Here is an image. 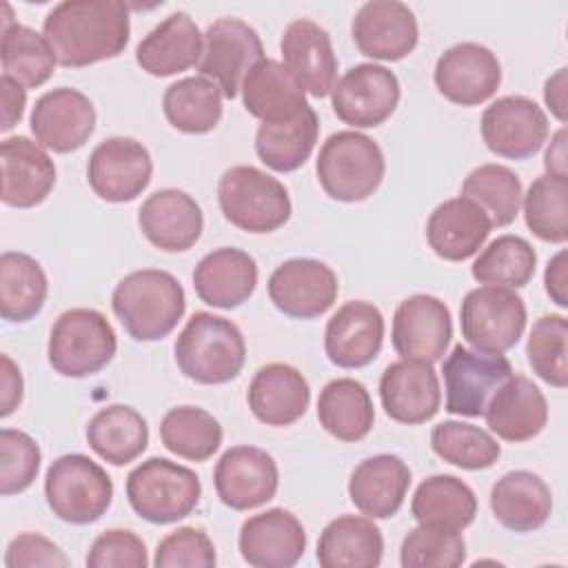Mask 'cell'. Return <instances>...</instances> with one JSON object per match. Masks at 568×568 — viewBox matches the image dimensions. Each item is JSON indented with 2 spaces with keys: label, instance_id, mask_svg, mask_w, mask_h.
<instances>
[{
  "label": "cell",
  "instance_id": "cell-1",
  "mask_svg": "<svg viewBox=\"0 0 568 568\" xmlns=\"http://www.w3.org/2000/svg\"><path fill=\"white\" fill-rule=\"evenodd\" d=\"M129 33V7L118 0H64L42 22L58 64L71 69L118 58Z\"/></svg>",
  "mask_w": 568,
  "mask_h": 568
},
{
  "label": "cell",
  "instance_id": "cell-2",
  "mask_svg": "<svg viewBox=\"0 0 568 568\" xmlns=\"http://www.w3.org/2000/svg\"><path fill=\"white\" fill-rule=\"evenodd\" d=\"M111 308L135 342H158L182 320L186 297L169 271L140 268L115 284Z\"/></svg>",
  "mask_w": 568,
  "mask_h": 568
},
{
  "label": "cell",
  "instance_id": "cell-3",
  "mask_svg": "<svg viewBox=\"0 0 568 568\" xmlns=\"http://www.w3.org/2000/svg\"><path fill=\"white\" fill-rule=\"evenodd\" d=\"M173 353L184 377L215 386L240 375L246 362V342L231 320L197 311L178 335Z\"/></svg>",
  "mask_w": 568,
  "mask_h": 568
},
{
  "label": "cell",
  "instance_id": "cell-4",
  "mask_svg": "<svg viewBox=\"0 0 568 568\" xmlns=\"http://www.w3.org/2000/svg\"><path fill=\"white\" fill-rule=\"evenodd\" d=\"M315 171L328 197L351 204L379 189L386 160L373 138L359 131H337L322 144Z\"/></svg>",
  "mask_w": 568,
  "mask_h": 568
},
{
  "label": "cell",
  "instance_id": "cell-5",
  "mask_svg": "<svg viewBox=\"0 0 568 568\" xmlns=\"http://www.w3.org/2000/svg\"><path fill=\"white\" fill-rule=\"evenodd\" d=\"M222 215L246 233H273L291 217L286 186L266 171L248 164L231 166L217 182Z\"/></svg>",
  "mask_w": 568,
  "mask_h": 568
},
{
  "label": "cell",
  "instance_id": "cell-6",
  "mask_svg": "<svg viewBox=\"0 0 568 568\" xmlns=\"http://www.w3.org/2000/svg\"><path fill=\"white\" fill-rule=\"evenodd\" d=\"M200 477L166 457H149L126 477V499L149 524H173L189 517L200 504Z\"/></svg>",
  "mask_w": 568,
  "mask_h": 568
},
{
  "label": "cell",
  "instance_id": "cell-7",
  "mask_svg": "<svg viewBox=\"0 0 568 568\" xmlns=\"http://www.w3.org/2000/svg\"><path fill=\"white\" fill-rule=\"evenodd\" d=\"M118 339L109 320L95 308H69L49 333V364L62 377H91L115 355Z\"/></svg>",
  "mask_w": 568,
  "mask_h": 568
},
{
  "label": "cell",
  "instance_id": "cell-8",
  "mask_svg": "<svg viewBox=\"0 0 568 568\" xmlns=\"http://www.w3.org/2000/svg\"><path fill=\"white\" fill-rule=\"evenodd\" d=\"M44 497L58 519L84 526L109 510L113 481L98 462L82 453H69L47 468Z\"/></svg>",
  "mask_w": 568,
  "mask_h": 568
},
{
  "label": "cell",
  "instance_id": "cell-9",
  "mask_svg": "<svg viewBox=\"0 0 568 568\" xmlns=\"http://www.w3.org/2000/svg\"><path fill=\"white\" fill-rule=\"evenodd\" d=\"M526 304L506 286H479L459 306L462 337L481 353L510 351L526 328Z\"/></svg>",
  "mask_w": 568,
  "mask_h": 568
},
{
  "label": "cell",
  "instance_id": "cell-10",
  "mask_svg": "<svg viewBox=\"0 0 568 568\" xmlns=\"http://www.w3.org/2000/svg\"><path fill=\"white\" fill-rule=\"evenodd\" d=\"M200 75L213 80L222 95L233 100L246 73L264 60V47L257 31L240 18H217L202 33Z\"/></svg>",
  "mask_w": 568,
  "mask_h": 568
},
{
  "label": "cell",
  "instance_id": "cell-11",
  "mask_svg": "<svg viewBox=\"0 0 568 568\" xmlns=\"http://www.w3.org/2000/svg\"><path fill=\"white\" fill-rule=\"evenodd\" d=\"M446 386V410L450 415L479 417L493 393L513 375V364L501 353L453 346L442 364Z\"/></svg>",
  "mask_w": 568,
  "mask_h": 568
},
{
  "label": "cell",
  "instance_id": "cell-12",
  "mask_svg": "<svg viewBox=\"0 0 568 568\" xmlns=\"http://www.w3.org/2000/svg\"><path fill=\"white\" fill-rule=\"evenodd\" d=\"M399 102L397 75L375 62L351 67L331 89L335 115L355 129H373L386 122Z\"/></svg>",
  "mask_w": 568,
  "mask_h": 568
},
{
  "label": "cell",
  "instance_id": "cell-13",
  "mask_svg": "<svg viewBox=\"0 0 568 568\" xmlns=\"http://www.w3.org/2000/svg\"><path fill=\"white\" fill-rule=\"evenodd\" d=\"M153 162L149 149L124 135L102 140L89 155L87 180L93 193L113 204L135 200L151 182Z\"/></svg>",
  "mask_w": 568,
  "mask_h": 568
},
{
  "label": "cell",
  "instance_id": "cell-14",
  "mask_svg": "<svg viewBox=\"0 0 568 568\" xmlns=\"http://www.w3.org/2000/svg\"><path fill=\"white\" fill-rule=\"evenodd\" d=\"M548 138L544 109L526 95H504L481 113V140L490 153L506 160L535 155Z\"/></svg>",
  "mask_w": 568,
  "mask_h": 568
},
{
  "label": "cell",
  "instance_id": "cell-15",
  "mask_svg": "<svg viewBox=\"0 0 568 568\" xmlns=\"http://www.w3.org/2000/svg\"><path fill=\"white\" fill-rule=\"evenodd\" d=\"M339 284L335 271L313 257L282 262L268 277V297L275 308L295 320L324 315L337 300Z\"/></svg>",
  "mask_w": 568,
  "mask_h": 568
},
{
  "label": "cell",
  "instance_id": "cell-16",
  "mask_svg": "<svg viewBox=\"0 0 568 568\" xmlns=\"http://www.w3.org/2000/svg\"><path fill=\"white\" fill-rule=\"evenodd\" d=\"M393 348L402 359L437 362L446 355L453 337V320L448 306L426 293L408 295L393 315Z\"/></svg>",
  "mask_w": 568,
  "mask_h": 568
},
{
  "label": "cell",
  "instance_id": "cell-17",
  "mask_svg": "<svg viewBox=\"0 0 568 568\" xmlns=\"http://www.w3.org/2000/svg\"><path fill=\"white\" fill-rule=\"evenodd\" d=\"M213 484L224 506L233 510H251L275 497L280 470L264 448L233 446L217 459Z\"/></svg>",
  "mask_w": 568,
  "mask_h": 568
},
{
  "label": "cell",
  "instance_id": "cell-18",
  "mask_svg": "<svg viewBox=\"0 0 568 568\" xmlns=\"http://www.w3.org/2000/svg\"><path fill=\"white\" fill-rule=\"evenodd\" d=\"M435 87L453 104L477 106L495 95L501 82L497 55L477 42H459L446 49L435 64Z\"/></svg>",
  "mask_w": 568,
  "mask_h": 568
},
{
  "label": "cell",
  "instance_id": "cell-19",
  "mask_svg": "<svg viewBox=\"0 0 568 568\" xmlns=\"http://www.w3.org/2000/svg\"><path fill=\"white\" fill-rule=\"evenodd\" d=\"M36 142L53 153H71L84 146L95 129V106L78 89L60 87L42 93L29 118Z\"/></svg>",
  "mask_w": 568,
  "mask_h": 568
},
{
  "label": "cell",
  "instance_id": "cell-20",
  "mask_svg": "<svg viewBox=\"0 0 568 568\" xmlns=\"http://www.w3.org/2000/svg\"><path fill=\"white\" fill-rule=\"evenodd\" d=\"M359 53L373 60L397 62L419 40V27L408 4L397 0H371L362 4L351 24Z\"/></svg>",
  "mask_w": 568,
  "mask_h": 568
},
{
  "label": "cell",
  "instance_id": "cell-21",
  "mask_svg": "<svg viewBox=\"0 0 568 568\" xmlns=\"http://www.w3.org/2000/svg\"><path fill=\"white\" fill-rule=\"evenodd\" d=\"M379 399L384 413L406 426L433 419L439 410V379L428 362L399 359L384 368L379 377Z\"/></svg>",
  "mask_w": 568,
  "mask_h": 568
},
{
  "label": "cell",
  "instance_id": "cell-22",
  "mask_svg": "<svg viewBox=\"0 0 568 568\" xmlns=\"http://www.w3.org/2000/svg\"><path fill=\"white\" fill-rule=\"evenodd\" d=\"M237 548L248 566L291 568L306 550V530L291 510L268 508L242 524Z\"/></svg>",
  "mask_w": 568,
  "mask_h": 568
},
{
  "label": "cell",
  "instance_id": "cell-23",
  "mask_svg": "<svg viewBox=\"0 0 568 568\" xmlns=\"http://www.w3.org/2000/svg\"><path fill=\"white\" fill-rule=\"evenodd\" d=\"M384 342V315L364 300H351L339 306L324 331V351L331 364L339 368H362L371 364Z\"/></svg>",
  "mask_w": 568,
  "mask_h": 568
},
{
  "label": "cell",
  "instance_id": "cell-24",
  "mask_svg": "<svg viewBox=\"0 0 568 568\" xmlns=\"http://www.w3.org/2000/svg\"><path fill=\"white\" fill-rule=\"evenodd\" d=\"M282 64L297 80V84L313 98L331 93L337 78V58L331 44V36L324 27L308 18H300L286 24L282 40Z\"/></svg>",
  "mask_w": 568,
  "mask_h": 568
},
{
  "label": "cell",
  "instance_id": "cell-25",
  "mask_svg": "<svg viewBox=\"0 0 568 568\" xmlns=\"http://www.w3.org/2000/svg\"><path fill=\"white\" fill-rule=\"evenodd\" d=\"M142 235L160 251H189L202 235L204 215L200 204L182 189H160L151 193L140 211Z\"/></svg>",
  "mask_w": 568,
  "mask_h": 568
},
{
  "label": "cell",
  "instance_id": "cell-26",
  "mask_svg": "<svg viewBox=\"0 0 568 568\" xmlns=\"http://www.w3.org/2000/svg\"><path fill=\"white\" fill-rule=\"evenodd\" d=\"M2 202L16 209H31L47 200L55 186V164L42 144L27 135H13L0 144Z\"/></svg>",
  "mask_w": 568,
  "mask_h": 568
},
{
  "label": "cell",
  "instance_id": "cell-27",
  "mask_svg": "<svg viewBox=\"0 0 568 568\" xmlns=\"http://www.w3.org/2000/svg\"><path fill=\"white\" fill-rule=\"evenodd\" d=\"M486 426L504 442H528L548 422V402L541 388L526 375H510L490 397L484 410Z\"/></svg>",
  "mask_w": 568,
  "mask_h": 568
},
{
  "label": "cell",
  "instance_id": "cell-28",
  "mask_svg": "<svg viewBox=\"0 0 568 568\" xmlns=\"http://www.w3.org/2000/svg\"><path fill=\"white\" fill-rule=\"evenodd\" d=\"M257 286L255 260L235 246H222L206 253L193 268L195 295L213 308L242 306Z\"/></svg>",
  "mask_w": 568,
  "mask_h": 568
},
{
  "label": "cell",
  "instance_id": "cell-29",
  "mask_svg": "<svg viewBox=\"0 0 568 568\" xmlns=\"http://www.w3.org/2000/svg\"><path fill=\"white\" fill-rule=\"evenodd\" d=\"M246 402L257 422L266 426H291L304 417L311 388L306 377L291 364L273 362L253 375Z\"/></svg>",
  "mask_w": 568,
  "mask_h": 568
},
{
  "label": "cell",
  "instance_id": "cell-30",
  "mask_svg": "<svg viewBox=\"0 0 568 568\" xmlns=\"http://www.w3.org/2000/svg\"><path fill=\"white\" fill-rule=\"evenodd\" d=\"M204 38L186 11L166 16L135 47V62L155 78H169L197 67Z\"/></svg>",
  "mask_w": 568,
  "mask_h": 568
},
{
  "label": "cell",
  "instance_id": "cell-31",
  "mask_svg": "<svg viewBox=\"0 0 568 568\" xmlns=\"http://www.w3.org/2000/svg\"><path fill=\"white\" fill-rule=\"evenodd\" d=\"M490 229L486 211L459 195L435 206L426 222V240L437 257L464 262L484 246Z\"/></svg>",
  "mask_w": 568,
  "mask_h": 568
},
{
  "label": "cell",
  "instance_id": "cell-32",
  "mask_svg": "<svg viewBox=\"0 0 568 568\" xmlns=\"http://www.w3.org/2000/svg\"><path fill=\"white\" fill-rule=\"evenodd\" d=\"M410 486V468L397 455H373L362 459L348 479V497L371 519L397 515Z\"/></svg>",
  "mask_w": 568,
  "mask_h": 568
},
{
  "label": "cell",
  "instance_id": "cell-33",
  "mask_svg": "<svg viewBox=\"0 0 568 568\" xmlns=\"http://www.w3.org/2000/svg\"><path fill=\"white\" fill-rule=\"evenodd\" d=\"M490 510L495 519L513 532L541 528L552 513L548 484L530 470H510L490 488Z\"/></svg>",
  "mask_w": 568,
  "mask_h": 568
},
{
  "label": "cell",
  "instance_id": "cell-34",
  "mask_svg": "<svg viewBox=\"0 0 568 568\" xmlns=\"http://www.w3.org/2000/svg\"><path fill=\"white\" fill-rule=\"evenodd\" d=\"M244 109L262 122H282L302 113L308 102L304 89L277 60H260L244 78L242 87Z\"/></svg>",
  "mask_w": 568,
  "mask_h": 568
},
{
  "label": "cell",
  "instance_id": "cell-35",
  "mask_svg": "<svg viewBox=\"0 0 568 568\" xmlns=\"http://www.w3.org/2000/svg\"><path fill=\"white\" fill-rule=\"evenodd\" d=\"M382 555L384 537L371 517L342 515L326 524L317 541L322 568H375Z\"/></svg>",
  "mask_w": 568,
  "mask_h": 568
},
{
  "label": "cell",
  "instance_id": "cell-36",
  "mask_svg": "<svg viewBox=\"0 0 568 568\" xmlns=\"http://www.w3.org/2000/svg\"><path fill=\"white\" fill-rule=\"evenodd\" d=\"M87 442L100 459L113 466H126L146 450L149 426L135 408L111 404L89 419Z\"/></svg>",
  "mask_w": 568,
  "mask_h": 568
},
{
  "label": "cell",
  "instance_id": "cell-37",
  "mask_svg": "<svg viewBox=\"0 0 568 568\" xmlns=\"http://www.w3.org/2000/svg\"><path fill=\"white\" fill-rule=\"evenodd\" d=\"M322 428L339 442H359L373 430L375 408L366 386L353 377L331 379L317 397Z\"/></svg>",
  "mask_w": 568,
  "mask_h": 568
},
{
  "label": "cell",
  "instance_id": "cell-38",
  "mask_svg": "<svg viewBox=\"0 0 568 568\" xmlns=\"http://www.w3.org/2000/svg\"><path fill=\"white\" fill-rule=\"evenodd\" d=\"M410 515L417 524L462 532L477 515V497L459 477L433 475L417 486Z\"/></svg>",
  "mask_w": 568,
  "mask_h": 568
},
{
  "label": "cell",
  "instance_id": "cell-39",
  "mask_svg": "<svg viewBox=\"0 0 568 568\" xmlns=\"http://www.w3.org/2000/svg\"><path fill=\"white\" fill-rule=\"evenodd\" d=\"M317 133V113L308 104L291 120L262 122L255 133V153L268 169L277 173H291L311 158Z\"/></svg>",
  "mask_w": 568,
  "mask_h": 568
},
{
  "label": "cell",
  "instance_id": "cell-40",
  "mask_svg": "<svg viewBox=\"0 0 568 568\" xmlns=\"http://www.w3.org/2000/svg\"><path fill=\"white\" fill-rule=\"evenodd\" d=\"M2 7L7 9L0 38L2 71L4 75H9L27 89L42 87L53 75L58 60L44 36H40L36 29L27 24L13 22L9 4Z\"/></svg>",
  "mask_w": 568,
  "mask_h": 568
},
{
  "label": "cell",
  "instance_id": "cell-41",
  "mask_svg": "<svg viewBox=\"0 0 568 568\" xmlns=\"http://www.w3.org/2000/svg\"><path fill=\"white\" fill-rule=\"evenodd\" d=\"M49 282L40 262L20 251L0 255V315L7 322H29L47 300Z\"/></svg>",
  "mask_w": 568,
  "mask_h": 568
},
{
  "label": "cell",
  "instance_id": "cell-42",
  "mask_svg": "<svg viewBox=\"0 0 568 568\" xmlns=\"http://www.w3.org/2000/svg\"><path fill=\"white\" fill-rule=\"evenodd\" d=\"M162 111L166 122L182 133H209L222 120V91L204 75L182 78L166 87Z\"/></svg>",
  "mask_w": 568,
  "mask_h": 568
},
{
  "label": "cell",
  "instance_id": "cell-43",
  "mask_svg": "<svg viewBox=\"0 0 568 568\" xmlns=\"http://www.w3.org/2000/svg\"><path fill=\"white\" fill-rule=\"evenodd\" d=\"M220 422L200 406H175L160 422L166 450L189 462H206L222 446Z\"/></svg>",
  "mask_w": 568,
  "mask_h": 568
},
{
  "label": "cell",
  "instance_id": "cell-44",
  "mask_svg": "<svg viewBox=\"0 0 568 568\" xmlns=\"http://www.w3.org/2000/svg\"><path fill=\"white\" fill-rule=\"evenodd\" d=\"M537 266V253L528 240L519 235L495 237L473 262V277L486 286L521 288L526 286Z\"/></svg>",
  "mask_w": 568,
  "mask_h": 568
},
{
  "label": "cell",
  "instance_id": "cell-45",
  "mask_svg": "<svg viewBox=\"0 0 568 568\" xmlns=\"http://www.w3.org/2000/svg\"><path fill=\"white\" fill-rule=\"evenodd\" d=\"M462 197L479 204L493 226H508L521 206V180L504 164H481L462 182Z\"/></svg>",
  "mask_w": 568,
  "mask_h": 568
},
{
  "label": "cell",
  "instance_id": "cell-46",
  "mask_svg": "<svg viewBox=\"0 0 568 568\" xmlns=\"http://www.w3.org/2000/svg\"><path fill=\"white\" fill-rule=\"evenodd\" d=\"M430 446L439 459L464 470L490 468L501 455V446L488 430L455 419L433 426Z\"/></svg>",
  "mask_w": 568,
  "mask_h": 568
},
{
  "label": "cell",
  "instance_id": "cell-47",
  "mask_svg": "<svg viewBox=\"0 0 568 568\" xmlns=\"http://www.w3.org/2000/svg\"><path fill=\"white\" fill-rule=\"evenodd\" d=\"M526 226L544 242L564 244L568 240V182L557 175H539L521 197Z\"/></svg>",
  "mask_w": 568,
  "mask_h": 568
},
{
  "label": "cell",
  "instance_id": "cell-48",
  "mask_svg": "<svg viewBox=\"0 0 568 568\" xmlns=\"http://www.w3.org/2000/svg\"><path fill=\"white\" fill-rule=\"evenodd\" d=\"M568 320L559 313L541 315L528 335L526 357L539 379L555 388H566L568 364H566Z\"/></svg>",
  "mask_w": 568,
  "mask_h": 568
},
{
  "label": "cell",
  "instance_id": "cell-49",
  "mask_svg": "<svg viewBox=\"0 0 568 568\" xmlns=\"http://www.w3.org/2000/svg\"><path fill=\"white\" fill-rule=\"evenodd\" d=\"M466 559V541L457 530L424 526L408 530L399 548L404 568H457Z\"/></svg>",
  "mask_w": 568,
  "mask_h": 568
},
{
  "label": "cell",
  "instance_id": "cell-50",
  "mask_svg": "<svg viewBox=\"0 0 568 568\" xmlns=\"http://www.w3.org/2000/svg\"><path fill=\"white\" fill-rule=\"evenodd\" d=\"M42 453L24 430H0V493L4 497L27 490L38 477Z\"/></svg>",
  "mask_w": 568,
  "mask_h": 568
},
{
  "label": "cell",
  "instance_id": "cell-51",
  "mask_svg": "<svg viewBox=\"0 0 568 568\" xmlns=\"http://www.w3.org/2000/svg\"><path fill=\"white\" fill-rule=\"evenodd\" d=\"M217 555L211 537L195 526H182L158 541L153 566L158 568H211Z\"/></svg>",
  "mask_w": 568,
  "mask_h": 568
},
{
  "label": "cell",
  "instance_id": "cell-52",
  "mask_svg": "<svg viewBox=\"0 0 568 568\" xmlns=\"http://www.w3.org/2000/svg\"><path fill=\"white\" fill-rule=\"evenodd\" d=\"M89 568H146L149 555L144 541L124 528L104 530L89 548Z\"/></svg>",
  "mask_w": 568,
  "mask_h": 568
},
{
  "label": "cell",
  "instance_id": "cell-53",
  "mask_svg": "<svg viewBox=\"0 0 568 568\" xmlns=\"http://www.w3.org/2000/svg\"><path fill=\"white\" fill-rule=\"evenodd\" d=\"M7 568H33V566H69V557L58 544L38 532H22L13 537L4 552Z\"/></svg>",
  "mask_w": 568,
  "mask_h": 568
},
{
  "label": "cell",
  "instance_id": "cell-54",
  "mask_svg": "<svg viewBox=\"0 0 568 568\" xmlns=\"http://www.w3.org/2000/svg\"><path fill=\"white\" fill-rule=\"evenodd\" d=\"M22 373L9 355H2L0 373V417H9L22 404Z\"/></svg>",
  "mask_w": 568,
  "mask_h": 568
},
{
  "label": "cell",
  "instance_id": "cell-55",
  "mask_svg": "<svg viewBox=\"0 0 568 568\" xmlns=\"http://www.w3.org/2000/svg\"><path fill=\"white\" fill-rule=\"evenodd\" d=\"M0 89H2V124H0V129L11 131L22 120L27 93H24L22 84H18L16 80H11L4 73L0 78Z\"/></svg>",
  "mask_w": 568,
  "mask_h": 568
},
{
  "label": "cell",
  "instance_id": "cell-56",
  "mask_svg": "<svg viewBox=\"0 0 568 568\" xmlns=\"http://www.w3.org/2000/svg\"><path fill=\"white\" fill-rule=\"evenodd\" d=\"M544 284H546V293L550 295V300L566 308L568 306V264H566V251L561 248L546 266L544 273Z\"/></svg>",
  "mask_w": 568,
  "mask_h": 568
},
{
  "label": "cell",
  "instance_id": "cell-57",
  "mask_svg": "<svg viewBox=\"0 0 568 568\" xmlns=\"http://www.w3.org/2000/svg\"><path fill=\"white\" fill-rule=\"evenodd\" d=\"M544 102L550 109V113L559 120L566 122L568 118V106H566V67L557 69L544 84Z\"/></svg>",
  "mask_w": 568,
  "mask_h": 568
},
{
  "label": "cell",
  "instance_id": "cell-58",
  "mask_svg": "<svg viewBox=\"0 0 568 568\" xmlns=\"http://www.w3.org/2000/svg\"><path fill=\"white\" fill-rule=\"evenodd\" d=\"M566 129L561 126L552 138L550 144L544 153V166L548 175H557V178H566Z\"/></svg>",
  "mask_w": 568,
  "mask_h": 568
}]
</instances>
